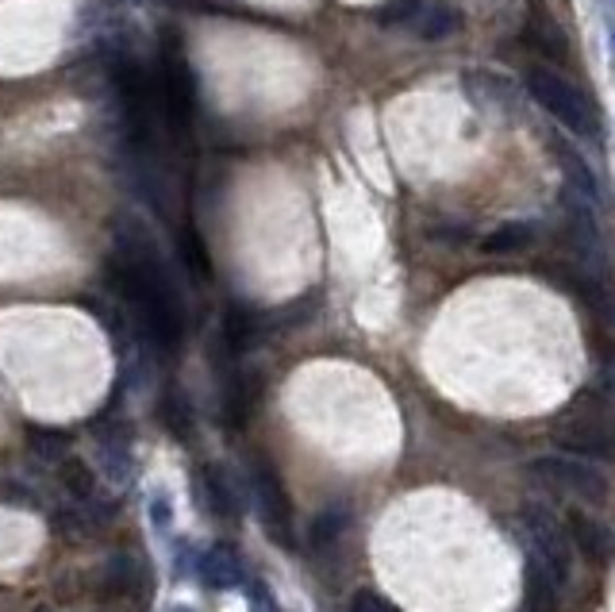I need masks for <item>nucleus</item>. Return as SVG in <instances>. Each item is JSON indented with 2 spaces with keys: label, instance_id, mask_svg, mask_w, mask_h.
Wrapping results in <instances>:
<instances>
[{
  "label": "nucleus",
  "instance_id": "obj_6",
  "mask_svg": "<svg viewBox=\"0 0 615 612\" xmlns=\"http://www.w3.org/2000/svg\"><path fill=\"white\" fill-rule=\"evenodd\" d=\"M158 97L166 108V124L177 135H185L193 127V108H196V85L193 70L185 66V58L166 55L162 58V74H158Z\"/></svg>",
  "mask_w": 615,
  "mask_h": 612
},
{
  "label": "nucleus",
  "instance_id": "obj_4",
  "mask_svg": "<svg viewBox=\"0 0 615 612\" xmlns=\"http://www.w3.org/2000/svg\"><path fill=\"white\" fill-rule=\"evenodd\" d=\"M531 478L558 493H569V497H577V501H588V505H604V501H608V482H604V474L593 470L588 463H574V458H535Z\"/></svg>",
  "mask_w": 615,
  "mask_h": 612
},
{
  "label": "nucleus",
  "instance_id": "obj_15",
  "mask_svg": "<svg viewBox=\"0 0 615 612\" xmlns=\"http://www.w3.org/2000/svg\"><path fill=\"white\" fill-rule=\"evenodd\" d=\"M527 36H531L550 58H558V62L566 58V36H562V28L546 12H535L531 16V28H527Z\"/></svg>",
  "mask_w": 615,
  "mask_h": 612
},
{
  "label": "nucleus",
  "instance_id": "obj_12",
  "mask_svg": "<svg viewBox=\"0 0 615 612\" xmlns=\"http://www.w3.org/2000/svg\"><path fill=\"white\" fill-rule=\"evenodd\" d=\"M201 489H204V501H208L212 513L227 516V521H235V516H238V497H235V489H231L227 474L219 470V466H204Z\"/></svg>",
  "mask_w": 615,
  "mask_h": 612
},
{
  "label": "nucleus",
  "instance_id": "obj_1",
  "mask_svg": "<svg viewBox=\"0 0 615 612\" xmlns=\"http://www.w3.org/2000/svg\"><path fill=\"white\" fill-rule=\"evenodd\" d=\"M113 274L127 301L139 309V320L147 324L150 336L166 347H177V339H182V304H177L166 274L158 270V259H154L150 243H143V240L127 243L124 254L113 262Z\"/></svg>",
  "mask_w": 615,
  "mask_h": 612
},
{
  "label": "nucleus",
  "instance_id": "obj_3",
  "mask_svg": "<svg viewBox=\"0 0 615 612\" xmlns=\"http://www.w3.org/2000/svg\"><path fill=\"white\" fill-rule=\"evenodd\" d=\"M554 439L577 455H615V412L604 401H577L558 416Z\"/></svg>",
  "mask_w": 615,
  "mask_h": 612
},
{
  "label": "nucleus",
  "instance_id": "obj_16",
  "mask_svg": "<svg viewBox=\"0 0 615 612\" xmlns=\"http://www.w3.org/2000/svg\"><path fill=\"white\" fill-rule=\"evenodd\" d=\"M62 486L70 489V497L77 501H89L92 493H97V478H92V470L81 463V458H62Z\"/></svg>",
  "mask_w": 615,
  "mask_h": 612
},
{
  "label": "nucleus",
  "instance_id": "obj_10",
  "mask_svg": "<svg viewBox=\"0 0 615 612\" xmlns=\"http://www.w3.org/2000/svg\"><path fill=\"white\" fill-rule=\"evenodd\" d=\"M201 577L208 590H235V585H243V563L231 547H212L201 558Z\"/></svg>",
  "mask_w": 615,
  "mask_h": 612
},
{
  "label": "nucleus",
  "instance_id": "obj_14",
  "mask_svg": "<svg viewBox=\"0 0 615 612\" xmlns=\"http://www.w3.org/2000/svg\"><path fill=\"white\" fill-rule=\"evenodd\" d=\"M162 424H166L169 431H174L177 439H189L193 436V408L185 401L177 389H169L166 397H162V408H158Z\"/></svg>",
  "mask_w": 615,
  "mask_h": 612
},
{
  "label": "nucleus",
  "instance_id": "obj_19",
  "mask_svg": "<svg viewBox=\"0 0 615 612\" xmlns=\"http://www.w3.org/2000/svg\"><path fill=\"white\" fill-rule=\"evenodd\" d=\"M420 12H423V0H389L378 16H381V23H408Z\"/></svg>",
  "mask_w": 615,
  "mask_h": 612
},
{
  "label": "nucleus",
  "instance_id": "obj_5",
  "mask_svg": "<svg viewBox=\"0 0 615 612\" xmlns=\"http://www.w3.org/2000/svg\"><path fill=\"white\" fill-rule=\"evenodd\" d=\"M251 489H254V505H258L266 535L273 543H281V547H293V508H289V493L270 463H254Z\"/></svg>",
  "mask_w": 615,
  "mask_h": 612
},
{
  "label": "nucleus",
  "instance_id": "obj_7",
  "mask_svg": "<svg viewBox=\"0 0 615 612\" xmlns=\"http://www.w3.org/2000/svg\"><path fill=\"white\" fill-rule=\"evenodd\" d=\"M527 532H531V540H535V555L543 558L562 582H569V566H574L569 555H574V547H569L566 532H562L546 513H538V508L527 513Z\"/></svg>",
  "mask_w": 615,
  "mask_h": 612
},
{
  "label": "nucleus",
  "instance_id": "obj_13",
  "mask_svg": "<svg viewBox=\"0 0 615 612\" xmlns=\"http://www.w3.org/2000/svg\"><path fill=\"white\" fill-rule=\"evenodd\" d=\"M262 336V320L254 317V312L246 309H231L227 320H224V339L231 351H246V347H254Z\"/></svg>",
  "mask_w": 615,
  "mask_h": 612
},
{
  "label": "nucleus",
  "instance_id": "obj_9",
  "mask_svg": "<svg viewBox=\"0 0 615 612\" xmlns=\"http://www.w3.org/2000/svg\"><path fill=\"white\" fill-rule=\"evenodd\" d=\"M569 535L577 540L580 555L588 558V563H608L612 551H615V535L604 532V524L588 521V516H569Z\"/></svg>",
  "mask_w": 615,
  "mask_h": 612
},
{
  "label": "nucleus",
  "instance_id": "obj_22",
  "mask_svg": "<svg viewBox=\"0 0 615 612\" xmlns=\"http://www.w3.org/2000/svg\"><path fill=\"white\" fill-rule=\"evenodd\" d=\"M154 521H158V528H162V524H169V505H166V501H154Z\"/></svg>",
  "mask_w": 615,
  "mask_h": 612
},
{
  "label": "nucleus",
  "instance_id": "obj_23",
  "mask_svg": "<svg viewBox=\"0 0 615 612\" xmlns=\"http://www.w3.org/2000/svg\"><path fill=\"white\" fill-rule=\"evenodd\" d=\"M174 612H193V609H174Z\"/></svg>",
  "mask_w": 615,
  "mask_h": 612
},
{
  "label": "nucleus",
  "instance_id": "obj_20",
  "mask_svg": "<svg viewBox=\"0 0 615 612\" xmlns=\"http://www.w3.org/2000/svg\"><path fill=\"white\" fill-rule=\"evenodd\" d=\"M339 528H343V513L320 516V521H315V528H312V543H315V547H323L328 540H335Z\"/></svg>",
  "mask_w": 615,
  "mask_h": 612
},
{
  "label": "nucleus",
  "instance_id": "obj_11",
  "mask_svg": "<svg viewBox=\"0 0 615 612\" xmlns=\"http://www.w3.org/2000/svg\"><path fill=\"white\" fill-rule=\"evenodd\" d=\"M535 243H538L535 224H527V220H516V224H500L497 232L485 235L481 251L485 254H524V251H531Z\"/></svg>",
  "mask_w": 615,
  "mask_h": 612
},
{
  "label": "nucleus",
  "instance_id": "obj_8",
  "mask_svg": "<svg viewBox=\"0 0 615 612\" xmlns=\"http://www.w3.org/2000/svg\"><path fill=\"white\" fill-rule=\"evenodd\" d=\"M562 577L531 551L527 558V612H562Z\"/></svg>",
  "mask_w": 615,
  "mask_h": 612
},
{
  "label": "nucleus",
  "instance_id": "obj_18",
  "mask_svg": "<svg viewBox=\"0 0 615 612\" xmlns=\"http://www.w3.org/2000/svg\"><path fill=\"white\" fill-rule=\"evenodd\" d=\"M31 447H36L42 458H58V463L66 458V436H62V431H55V428H36V431H31Z\"/></svg>",
  "mask_w": 615,
  "mask_h": 612
},
{
  "label": "nucleus",
  "instance_id": "obj_21",
  "mask_svg": "<svg viewBox=\"0 0 615 612\" xmlns=\"http://www.w3.org/2000/svg\"><path fill=\"white\" fill-rule=\"evenodd\" d=\"M350 612H397V609H392L384 598H378V593L362 590V593L354 598V605H350Z\"/></svg>",
  "mask_w": 615,
  "mask_h": 612
},
{
  "label": "nucleus",
  "instance_id": "obj_2",
  "mask_svg": "<svg viewBox=\"0 0 615 612\" xmlns=\"http://www.w3.org/2000/svg\"><path fill=\"white\" fill-rule=\"evenodd\" d=\"M527 89H531V97L538 105H543L554 120L566 124L569 132H577V135L601 132L593 100H588L574 81L562 78L558 70H550V66H531V70H527Z\"/></svg>",
  "mask_w": 615,
  "mask_h": 612
},
{
  "label": "nucleus",
  "instance_id": "obj_17",
  "mask_svg": "<svg viewBox=\"0 0 615 612\" xmlns=\"http://www.w3.org/2000/svg\"><path fill=\"white\" fill-rule=\"evenodd\" d=\"M416 28H420L423 39H442L450 31H458V12L455 8H431L427 16H416Z\"/></svg>",
  "mask_w": 615,
  "mask_h": 612
}]
</instances>
